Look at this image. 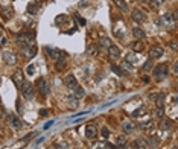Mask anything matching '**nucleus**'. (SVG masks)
Instances as JSON below:
<instances>
[{
    "label": "nucleus",
    "instance_id": "nucleus-1",
    "mask_svg": "<svg viewBox=\"0 0 178 149\" xmlns=\"http://www.w3.org/2000/svg\"><path fill=\"white\" fill-rule=\"evenodd\" d=\"M169 74V67L166 64H158L157 67L154 68V78L155 81H163L164 78H167Z\"/></svg>",
    "mask_w": 178,
    "mask_h": 149
},
{
    "label": "nucleus",
    "instance_id": "nucleus-2",
    "mask_svg": "<svg viewBox=\"0 0 178 149\" xmlns=\"http://www.w3.org/2000/svg\"><path fill=\"white\" fill-rule=\"evenodd\" d=\"M21 94H23V97L28 99V101H34V96H35L34 85L31 82H23L21 84Z\"/></svg>",
    "mask_w": 178,
    "mask_h": 149
},
{
    "label": "nucleus",
    "instance_id": "nucleus-3",
    "mask_svg": "<svg viewBox=\"0 0 178 149\" xmlns=\"http://www.w3.org/2000/svg\"><path fill=\"white\" fill-rule=\"evenodd\" d=\"M20 52L21 55H25L26 58H34L37 55V47L32 44H26V43H21L20 46Z\"/></svg>",
    "mask_w": 178,
    "mask_h": 149
},
{
    "label": "nucleus",
    "instance_id": "nucleus-4",
    "mask_svg": "<svg viewBox=\"0 0 178 149\" xmlns=\"http://www.w3.org/2000/svg\"><path fill=\"white\" fill-rule=\"evenodd\" d=\"M46 50V53L50 56V58H55V59H59V58H62V59H65L67 58V53H64L62 50H59V49H52V47H46L44 49Z\"/></svg>",
    "mask_w": 178,
    "mask_h": 149
},
{
    "label": "nucleus",
    "instance_id": "nucleus-5",
    "mask_svg": "<svg viewBox=\"0 0 178 149\" xmlns=\"http://www.w3.org/2000/svg\"><path fill=\"white\" fill-rule=\"evenodd\" d=\"M17 38H18V41H21V43L32 44V41L35 40V32H32V31H29V32H20V34L17 35Z\"/></svg>",
    "mask_w": 178,
    "mask_h": 149
},
{
    "label": "nucleus",
    "instance_id": "nucleus-6",
    "mask_svg": "<svg viewBox=\"0 0 178 149\" xmlns=\"http://www.w3.org/2000/svg\"><path fill=\"white\" fill-rule=\"evenodd\" d=\"M37 88H38V91L43 94V96H46L47 93H49V82L44 79V78H40L38 81H37Z\"/></svg>",
    "mask_w": 178,
    "mask_h": 149
},
{
    "label": "nucleus",
    "instance_id": "nucleus-7",
    "mask_svg": "<svg viewBox=\"0 0 178 149\" xmlns=\"http://www.w3.org/2000/svg\"><path fill=\"white\" fill-rule=\"evenodd\" d=\"M64 84H65V87H67V88L75 90L78 87V81L75 78V74H67V76L64 78Z\"/></svg>",
    "mask_w": 178,
    "mask_h": 149
},
{
    "label": "nucleus",
    "instance_id": "nucleus-8",
    "mask_svg": "<svg viewBox=\"0 0 178 149\" xmlns=\"http://www.w3.org/2000/svg\"><path fill=\"white\" fill-rule=\"evenodd\" d=\"M163 53H164V50H163L160 46H154V47H151V50H149V56H151V59L160 58V56H163Z\"/></svg>",
    "mask_w": 178,
    "mask_h": 149
},
{
    "label": "nucleus",
    "instance_id": "nucleus-9",
    "mask_svg": "<svg viewBox=\"0 0 178 149\" xmlns=\"http://www.w3.org/2000/svg\"><path fill=\"white\" fill-rule=\"evenodd\" d=\"M3 61L6 62V64H15L17 62V56L11 52V50H3Z\"/></svg>",
    "mask_w": 178,
    "mask_h": 149
},
{
    "label": "nucleus",
    "instance_id": "nucleus-10",
    "mask_svg": "<svg viewBox=\"0 0 178 149\" xmlns=\"http://www.w3.org/2000/svg\"><path fill=\"white\" fill-rule=\"evenodd\" d=\"M40 9H41V3H40V2H31V3L28 5V14H31V15L38 14Z\"/></svg>",
    "mask_w": 178,
    "mask_h": 149
},
{
    "label": "nucleus",
    "instance_id": "nucleus-11",
    "mask_svg": "<svg viewBox=\"0 0 178 149\" xmlns=\"http://www.w3.org/2000/svg\"><path fill=\"white\" fill-rule=\"evenodd\" d=\"M96 135H98L96 125H87V128H85V137L87 138H95Z\"/></svg>",
    "mask_w": 178,
    "mask_h": 149
},
{
    "label": "nucleus",
    "instance_id": "nucleus-12",
    "mask_svg": "<svg viewBox=\"0 0 178 149\" xmlns=\"http://www.w3.org/2000/svg\"><path fill=\"white\" fill-rule=\"evenodd\" d=\"M12 81L15 82V85H18V87H21V84L25 82V73L23 71H15L14 73V76H12Z\"/></svg>",
    "mask_w": 178,
    "mask_h": 149
},
{
    "label": "nucleus",
    "instance_id": "nucleus-13",
    "mask_svg": "<svg viewBox=\"0 0 178 149\" xmlns=\"http://www.w3.org/2000/svg\"><path fill=\"white\" fill-rule=\"evenodd\" d=\"M132 146H134L136 149H148L149 147V143L145 138H136L134 141H132Z\"/></svg>",
    "mask_w": 178,
    "mask_h": 149
},
{
    "label": "nucleus",
    "instance_id": "nucleus-14",
    "mask_svg": "<svg viewBox=\"0 0 178 149\" xmlns=\"http://www.w3.org/2000/svg\"><path fill=\"white\" fill-rule=\"evenodd\" d=\"M108 56H110V59H119V56H120V49L116 47V46H111V47L108 49Z\"/></svg>",
    "mask_w": 178,
    "mask_h": 149
},
{
    "label": "nucleus",
    "instance_id": "nucleus-15",
    "mask_svg": "<svg viewBox=\"0 0 178 149\" xmlns=\"http://www.w3.org/2000/svg\"><path fill=\"white\" fill-rule=\"evenodd\" d=\"M131 17H132V20H134L136 23H143L145 21V14L140 9H134L132 14H131Z\"/></svg>",
    "mask_w": 178,
    "mask_h": 149
},
{
    "label": "nucleus",
    "instance_id": "nucleus-16",
    "mask_svg": "<svg viewBox=\"0 0 178 149\" xmlns=\"http://www.w3.org/2000/svg\"><path fill=\"white\" fill-rule=\"evenodd\" d=\"M111 46H113V44H111V40L110 38H107V37L99 38V49H101V50H108Z\"/></svg>",
    "mask_w": 178,
    "mask_h": 149
},
{
    "label": "nucleus",
    "instance_id": "nucleus-17",
    "mask_svg": "<svg viewBox=\"0 0 178 149\" xmlns=\"http://www.w3.org/2000/svg\"><path fill=\"white\" fill-rule=\"evenodd\" d=\"M132 35H134V38H137V41H143V38H145V32L140 28H134V29H132Z\"/></svg>",
    "mask_w": 178,
    "mask_h": 149
},
{
    "label": "nucleus",
    "instance_id": "nucleus-18",
    "mask_svg": "<svg viewBox=\"0 0 178 149\" xmlns=\"http://www.w3.org/2000/svg\"><path fill=\"white\" fill-rule=\"evenodd\" d=\"M161 18H163V23H164V24H167L169 28H172V24L175 23V21H173V18H172V15H170L169 12L163 14V17H161ZM167 26H166V28H167Z\"/></svg>",
    "mask_w": 178,
    "mask_h": 149
},
{
    "label": "nucleus",
    "instance_id": "nucleus-19",
    "mask_svg": "<svg viewBox=\"0 0 178 149\" xmlns=\"http://www.w3.org/2000/svg\"><path fill=\"white\" fill-rule=\"evenodd\" d=\"M9 122H11V126L12 128H15V129H18V128H21V122L15 117V116H9Z\"/></svg>",
    "mask_w": 178,
    "mask_h": 149
},
{
    "label": "nucleus",
    "instance_id": "nucleus-20",
    "mask_svg": "<svg viewBox=\"0 0 178 149\" xmlns=\"http://www.w3.org/2000/svg\"><path fill=\"white\" fill-rule=\"evenodd\" d=\"M0 12H3L5 18H11V17L14 15V11H12L11 8H8V6H3V8H0Z\"/></svg>",
    "mask_w": 178,
    "mask_h": 149
},
{
    "label": "nucleus",
    "instance_id": "nucleus-21",
    "mask_svg": "<svg viewBox=\"0 0 178 149\" xmlns=\"http://www.w3.org/2000/svg\"><path fill=\"white\" fill-rule=\"evenodd\" d=\"M125 61H126V62H129V61H131V62H137V61H139V56H137L134 52H129V53H126Z\"/></svg>",
    "mask_w": 178,
    "mask_h": 149
},
{
    "label": "nucleus",
    "instance_id": "nucleus-22",
    "mask_svg": "<svg viewBox=\"0 0 178 149\" xmlns=\"http://www.w3.org/2000/svg\"><path fill=\"white\" fill-rule=\"evenodd\" d=\"M113 2L116 3V6H119V8H120V11H123V12H126V11H128V5L123 2V0H113Z\"/></svg>",
    "mask_w": 178,
    "mask_h": 149
},
{
    "label": "nucleus",
    "instance_id": "nucleus-23",
    "mask_svg": "<svg viewBox=\"0 0 178 149\" xmlns=\"http://www.w3.org/2000/svg\"><path fill=\"white\" fill-rule=\"evenodd\" d=\"M111 70H113L116 74H119V76H123V74H125V71L122 70V67H119V65H116V64L111 65Z\"/></svg>",
    "mask_w": 178,
    "mask_h": 149
},
{
    "label": "nucleus",
    "instance_id": "nucleus-24",
    "mask_svg": "<svg viewBox=\"0 0 178 149\" xmlns=\"http://www.w3.org/2000/svg\"><path fill=\"white\" fill-rule=\"evenodd\" d=\"M123 129H125L126 132L134 131V123H132V122H125V123H123Z\"/></svg>",
    "mask_w": 178,
    "mask_h": 149
},
{
    "label": "nucleus",
    "instance_id": "nucleus-25",
    "mask_svg": "<svg viewBox=\"0 0 178 149\" xmlns=\"http://www.w3.org/2000/svg\"><path fill=\"white\" fill-rule=\"evenodd\" d=\"M160 128H161V129H170V128H172V120H169V119H167V120H163L161 125H160Z\"/></svg>",
    "mask_w": 178,
    "mask_h": 149
},
{
    "label": "nucleus",
    "instance_id": "nucleus-26",
    "mask_svg": "<svg viewBox=\"0 0 178 149\" xmlns=\"http://www.w3.org/2000/svg\"><path fill=\"white\" fill-rule=\"evenodd\" d=\"M152 67H154V62H152V59H148L145 64H143V71H149V70H152Z\"/></svg>",
    "mask_w": 178,
    "mask_h": 149
},
{
    "label": "nucleus",
    "instance_id": "nucleus-27",
    "mask_svg": "<svg viewBox=\"0 0 178 149\" xmlns=\"http://www.w3.org/2000/svg\"><path fill=\"white\" fill-rule=\"evenodd\" d=\"M132 49H134V52H143V43L142 41H137L132 44Z\"/></svg>",
    "mask_w": 178,
    "mask_h": 149
},
{
    "label": "nucleus",
    "instance_id": "nucleus-28",
    "mask_svg": "<svg viewBox=\"0 0 178 149\" xmlns=\"http://www.w3.org/2000/svg\"><path fill=\"white\" fill-rule=\"evenodd\" d=\"M105 147H107V143L104 141H95L92 146V149H105Z\"/></svg>",
    "mask_w": 178,
    "mask_h": 149
},
{
    "label": "nucleus",
    "instance_id": "nucleus-29",
    "mask_svg": "<svg viewBox=\"0 0 178 149\" xmlns=\"http://www.w3.org/2000/svg\"><path fill=\"white\" fill-rule=\"evenodd\" d=\"M163 105H164V94H157V107L163 108Z\"/></svg>",
    "mask_w": 178,
    "mask_h": 149
},
{
    "label": "nucleus",
    "instance_id": "nucleus-30",
    "mask_svg": "<svg viewBox=\"0 0 178 149\" xmlns=\"http://www.w3.org/2000/svg\"><path fill=\"white\" fill-rule=\"evenodd\" d=\"M75 18H76V21L79 23V26H85L87 24V21H85V18H82L79 14H75Z\"/></svg>",
    "mask_w": 178,
    "mask_h": 149
},
{
    "label": "nucleus",
    "instance_id": "nucleus-31",
    "mask_svg": "<svg viewBox=\"0 0 178 149\" xmlns=\"http://www.w3.org/2000/svg\"><path fill=\"white\" fill-rule=\"evenodd\" d=\"M145 113H146V110H145V107H142V108H139V110H136L134 113H132V117H139V116H142Z\"/></svg>",
    "mask_w": 178,
    "mask_h": 149
},
{
    "label": "nucleus",
    "instance_id": "nucleus-32",
    "mask_svg": "<svg viewBox=\"0 0 178 149\" xmlns=\"http://www.w3.org/2000/svg\"><path fill=\"white\" fill-rule=\"evenodd\" d=\"M67 99H69V102H72L73 107H76V105L79 104V101H78V97H76V96H69Z\"/></svg>",
    "mask_w": 178,
    "mask_h": 149
},
{
    "label": "nucleus",
    "instance_id": "nucleus-33",
    "mask_svg": "<svg viewBox=\"0 0 178 149\" xmlns=\"http://www.w3.org/2000/svg\"><path fill=\"white\" fill-rule=\"evenodd\" d=\"M75 91H76V96H79V97H82V96H85V90L84 88H81L79 85L75 88Z\"/></svg>",
    "mask_w": 178,
    "mask_h": 149
},
{
    "label": "nucleus",
    "instance_id": "nucleus-34",
    "mask_svg": "<svg viewBox=\"0 0 178 149\" xmlns=\"http://www.w3.org/2000/svg\"><path fill=\"white\" fill-rule=\"evenodd\" d=\"M149 2H152V5L157 8V6H161V5L166 2V0H149Z\"/></svg>",
    "mask_w": 178,
    "mask_h": 149
},
{
    "label": "nucleus",
    "instance_id": "nucleus-35",
    "mask_svg": "<svg viewBox=\"0 0 178 149\" xmlns=\"http://www.w3.org/2000/svg\"><path fill=\"white\" fill-rule=\"evenodd\" d=\"M64 65H65V59H56V68H64Z\"/></svg>",
    "mask_w": 178,
    "mask_h": 149
},
{
    "label": "nucleus",
    "instance_id": "nucleus-36",
    "mask_svg": "<svg viewBox=\"0 0 178 149\" xmlns=\"http://www.w3.org/2000/svg\"><path fill=\"white\" fill-rule=\"evenodd\" d=\"M152 125H154V123L149 120V122H145V123H142V128H143V129H151V128H152Z\"/></svg>",
    "mask_w": 178,
    "mask_h": 149
},
{
    "label": "nucleus",
    "instance_id": "nucleus-37",
    "mask_svg": "<svg viewBox=\"0 0 178 149\" xmlns=\"http://www.w3.org/2000/svg\"><path fill=\"white\" fill-rule=\"evenodd\" d=\"M101 134H102V137H104V138H108V137H110V131H108L105 126L101 129Z\"/></svg>",
    "mask_w": 178,
    "mask_h": 149
},
{
    "label": "nucleus",
    "instance_id": "nucleus-38",
    "mask_svg": "<svg viewBox=\"0 0 178 149\" xmlns=\"http://www.w3.org/2000/svg\"><path fill=\"white\" fill-rule=\"evenodd\" d=\"M169 47L172 49V50H176V49H178V44H176V40H172V41L169 43Z\"/></svg>",
    "mask_w": 178,
    "mask_h": 149
},
{
    "label": "nucleus",
    "instance_id": "nucleus-39",
    "mask_svg": "<svg viewBox=\"0 0 178 149\" xmlns=\"http://www.w3.org/2000/svg\"><path fill=\"white\" fill-rule=\"evenodd\" d=\"M155 114H157V117H163V116H164V110H163L161 107H158L157 111H155Z\"/></svg>",
    "mask_w": 178,
    "mask_h": 149
},
{
    "label": "nucleus",
    "instance_id": "nucleus-40",
    "mask_svg": "<svg viewBox=\"0 0 178 149\" xmlns=\"http://www.w3.org/2000/svg\"><path fill=\"white\" fill-rule=\"evenodd\" d=\"M88 55H93V53H96V47L95 46H88V52H87Z\"/></svg>",
    "mask_w": 178,
    "mask_h": 149
},
{
    "label": "nucleus",
    "instance_id": "nucleus-41",
    "mask_svg": "<svg viewBox=\"0 0 178 149\" xmlns=\"http://www.w3.org/2000/svg\"><path fill=\"white\" fill-rule=\"evenodd\" d=\"M122 67H125L126 70H134V67H132V65H129L126 61H123V62H122Z\"/></svg>",
    "mask_w": 178,
    "mask_h": 149
},
{
    "label": "nucleus",
    "instance_id": "nucleus-42",
    "mask_svg": "<svg viewBox=\"0 0 178 149\" xmlns=\"http://www.w3.org/2000/svg\"><path fill=\"white\" fill-rule=\"evenodd\" d=\"M6 43H8L6 37H5V35H2V34H0V44H3V46H5Z\"/></svg>",
    "mask_w": 178,
    "mask_h": 149
},
{
    "label": "nucleus",
    "instance_id": "nucleus-43",
    "mask_svg": "<svg viewBox=\"0 0 178 149\" xmlns=\"http://www.w3.org/2000/svg\"><path fill=\"white\" fill-rule=\"evenodd\" d=\"M151 144H152V146L155 147V146H157V144H158V140H157V138H155V137H151Z\"/></svg>",
    "mask_w": 178,
    "mask_h": 149
},
{
    "label": "nucleus",
    "instance_id": "nucleus-44",
    "mask_svg": "<svg viewBox=\"0 0 178 149\" xmlns=\"http://www.w3.org/2000/svg\"><path fill=\"white\" fill-rule=\"evenodd\" d=\"M37 135V132H32V134H29V135H26L25 138H23V141H28V140H31L32 137H35Z\"/></svg>",
    "mask_w": 178,
    "mask_h": 149
},
{
    "label": "nucleus",
    "instance_id": "nucleus-45",
    "mask_svg": "<svg viewBox=\"0 0 178 149\" xmlns=\"http://www.w3.org/2000/svg\"><path fill=\"white\" fill-rule=\"evenodd\" d=\"M47 113H49V110H44V108L40 110V116H41V117H43V116H47Z\"/></svg>",
    "mask_w": 178,
    "mask_h": 149
},
{
    "label": "nucleus",
    "instance_id": "nucleus-46",
    "mask_svg": "<svg viewBox=\"0 0 178 149\" xmlns=\"http://www.w3.org/2000/svg\"><path fill=\"white\" fill-rule=\"evenodd\" d=\"M52 125H53V122H52V120H50V122H47L46 125H44V129H49V128H50Z\"/></svg>",
    "mask_w": 178,
    "mask_h": 149
},
{
    "label": "nucleus",
    "instance_id": "nucleus-47",
    "mask_svg": "<svg viewBox=\"0 0 178 149\" xmlns=\"http://www.w3.org/2000/svg\"><path fill=\"white\" fill-rule=\"evenodd\" d=\"M117 143H120V144H125V137H117Z\"/></svg>",
    "mask_w": 178,
    "mask_h": 149
},
{
    "label": "nucleus",
    "instance_id": "nucleus-48",
    "mask_svg": "<svg viewBox=\"0 0 178 149\" xmlns=\"http://www.w3.org/2000/svg\"><path fill=\"white\" fill-rule=\"evenodd\" d=\"M28 70H29V73H32L35 68H34V65H29V68H28Z\"/></svg>",
    "mask_w": 178,
    "mask_h": 149
},
{
    "label": "nucleus",
    "instance_id": "nucleus-49",
    "mask_svg": "<svg viewBox=\"0 0 178 149\" xmlns=\"http://www.w3.org/2000/svg\"><path fill=\"white\" fill-rule=\"evenodd\" d=\"M0 82H2V78H0Z\"/></svg>",
    "mask_w": 178,
    "mask_h": 149
}]
</instances>
